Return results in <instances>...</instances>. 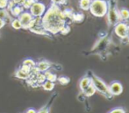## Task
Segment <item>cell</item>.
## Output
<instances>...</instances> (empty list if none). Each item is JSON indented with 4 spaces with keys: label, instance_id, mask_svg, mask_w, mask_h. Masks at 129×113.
Segmentation results:
<instances>
[{
    "label": "cell",
    "instance_id": "obj_4",
    "mask_svg": "<svg viewBox=\"0 0 129 113\" xmlns=\"http://www.w3.org/2000/svg\"><path fill=\"white\" fill-rule=\"evenodd\" d=\"M111 41L106 32H101L99 34V39L91 48V52L96 54H103L108 48Z\"/></svg>",
    "mask_w": 129,
    "mask_h": 113
},
{
    "label": "cell",
    "instance_id": "obj_34",
    "mask_svg": "<svg viewBox=\"0 0 129 113\" xmlns=\"http://www.w3.org/2000/svg\"><path fill=\"white\" fill-rule=\"evenodd\" d=\"M126 40H128V42H129V37H128V38H126Z\"/></svg>",
    "mask_w": 129,
    "mask_h": 113
},
{
    "label": "cell",
    "instance_id": "obj_29",
    "mask_svg": "<svg viewBox=\"0 0 129 113\" xmlns=\"http://www.w3.org/2000/svg\"><path fill=\"white\" fill-rule=\"evenodd\" d=\"M9 0H0V9H6Z\"/></svg>",
    "mask_w": 129,
    "mask_h": 113
},
{
    "label": "cell",
    "instance_id": "obj_9",
    "mask_svg": "<svg viewBox=\"0 0 129 113\" xmlns=\"http://www.w3.org/2000/svg\"><path fill=\"white\" fill-rule=\"evenodd\" d=\"M109 90H110L111 94L113 96H119L122 94L123 92V85L119 81H112L110 84L108 85Z\"/></svg>",
    "mask_w": 129,
    "mask_h": 113
},
{
    "label": "cell",
    "instance_id": "obj_1",
    "mask_svg": "<svg viewBox=\"0 0 129 113\" xmlns=\"http://www.w3.org/2000/svg\"><path fill=\"white\" fill-rule=\"evenodd\" d=\"M70 22L71 21L67 19L59 5L52 3L41 18V26L45 31L53 35L60 33L62 27L65 25H69Z\"/></svg>",
    "mask_w": 129,
    "mask_h": 113
},
{
    "label": "cell",
    "instance_id": "obj_31",
    "mask_svg": "<svg viewBox=\"0 0 129 113\" xmlns=\"http://www.w3.org/2000/svg\"><path fill=\"white\" fill-rule=\"evenodd\" d=\"M15 5H22V4L24 3L25 0H12Z\"/></svg>",
    "mask_w": 129,
    "mask_h": 113
},
{
    "label": "cell",
    "instance_id": "obj_8",
    "mask_svg": "<svg viewBox=\"0 0 129 113\" xmlns=\"http://www.w3.org/2000/svg\"><path fill=\"white\" fill-rule=\"evenodd\" d=\"M18 19L20 21L23 29H28L29 25H30V23L32 22V20L34 18L33 17L32 14L29 12V11H24V12L18 17Z\"/></svg>",
    "mask_w": 129,
    "mask_h": 113
},
{
    "label": "cell",
    "instance_id": "obj_20",
    "mask_svg": "<svg viewBox=\"0 0 129 113\" xmlns=\"http://www.w3.org/2000/svg\"><path fill=\"white\" fill-rule=\"evenodd\" d=\"M96 92H97V91H96L95 88H94V86L92 84H90V86H89L88 88L86 89V90H85L84 91H83V93L84 94V96H86L87 98L92 96Z\"/></svg>",
    "mask_w": 129,
    "mask_h": 113
},
{
    "label": "cell",
    "instance_id": "obj_6",
    "mask_svg": "<svg viewBox=\"0 0 129 113\" xmlns=\"http://www.w3.org/2000/svg\"><path fill=\"white\" fill-rule=\"evenodd\" d=\"M46 10H47L46 5L43 3L39 2L37 0L29 8V12L32 14L34 18H41L43 16V14L45 13Z\"/></svg>",
    "mask_w": 129,
    "mask_h": 113
},
{
    "label": "cell",
    "instance_id": "obj_24",
    "mask_svg": "<svg viewBox=\"0 0 129 113\" xmlns=\"http://www.w3.org/2000/svg\"><path fill=\"white\" fill-rule=\"evenodd\" d=\"M22 65H26V66L29 67V68H34V67L36 66V62L33 59H29V58H28V59H26V60H24V61H23Z\"/></svg>",
    "mask_w": 129,
    "mask_h": 113
},
{
    "label": "cell",
    "instance_id": "obj_22",
    "mask_svg": "<svg viewBox=\"0 0 129 113\" xmlns=\"http://www.w3.org/2000/svg\"><path fill=\"white\" fill-rule=\"evenodd\" d=\"M10 24H11V26H12L13 29H15V30H19V29L22 28L21 23H20V21L19 20V19H18V18L12 19V20H11Z\"/></svg>",
    "mask_w": 129,
    "mask_h": 113
},
{
    "label": "cell",
    "instance_id": "obj_10",
    "mask_svg": "<svg viewBox=\"0 0 129 113\" xmlns=\"http://www.w3.org/2000/svg\"><path fill=\"white\" fill-rule=\"evenodd\" d=\"M54 66V63L50 62V61H47V60H41L39 62H36L35 68L38 69L39 72L44 73V72H46V71L49 70V69Z\"/></svg>",
    "mask_w": 129,
    "mask_h": 113
},
{
    "label": "cell",
    "instance_id": "obj_27",
    "mask_svg": "<svg viewBox=\"0 0 129 113\" xmlns=\"http://www.w3.org/2000/svg\"><path fill=\"white\" fill-rule=\"evenodd\" d=\"M70 32V25H65L64 26L62 27V29L61 30L60 33H61V35H67V34H68Z\"/></svg>",
    "mask_w": 129,
    "mask_h": 113
},
{
    "label": "cell",
    "instance_id": "obj_17",
    "mask_svg": "<svg viewBox=\"0 0 129 113\" xmlns=\"http://www.w3.org/2000/svg\"><path fill=\"white\" fill-rule=\"evenodd\" d=\"M84 19V15L82 12H74L71 18V21L75 23H81Z\"/></svg>",
    "mask_w": 129,
    "mask_h": 113
},
{
    "label": "cell",
    "instance_id": "obj_21",
    "mask_svg": "<svg viewBox=\"0 0 129 113\" xmlns=\"http://www.w3.org/2000/svg\"><path fill=\"white\" fill-rule=\"evenodd\" d=\"M44 74L46 76V80H48V81L53 82V83H55L57 81V76L55 74H54V73H52L51 71H46V72H44Z\"/></svg>",
    "mask_w": 129,
    "mask_h": 113
},
{
    "label": "cell",
    "instance_id": "obj_7",
    "mask_svg": "<svg viewBox=\"0 0 129 113\" xmlns=\"http://www.w3.org/2000/svg\"><path fill=\"white\" fill-rule=\"evenodd\" d=\"M127 26L128 25L124 21L117 23L113 26L114 33L121 40H126L127 38Z\"/></svg>",
    "mask_w": 129,
    "mask_h": 113
},
{
    "label": "cell",
    "instance_id": "obj_19",
    "mask_svg": "<svg viewBox=\"0 0 129 113\" xmlns=\"http://www.w3.org/2000/svg\"><path fill=\"white\" fill-rule=\"evenodd\" d=\"M54 86H55V83H53V82L48 81V80H46V81L41 84L42 89L46 91H52L54 89Z\"/></svg>",
    "mask_w": 129,
    "mask_h": 113
},
{
    "label": "cell",
    "instance_id": "obj_25",
    "mask_svg": "<svg viewBox=\"0 0 129 113\" xmlns=\"http://www.w3.org/2000/svg\"><path fill=\"white\" fill-rule=\"evenodd\" d=\"M37 0H25L24 3L22 4V7L24 8V10H29V8L32 6L33 4Z\"/></svg>",
    "mask_w": 129,
    "mask_h": 113
},
{
    "label": "cell",
    "instance_id": "obj_12",
    "mask_svg": "<svg viewBox=\"0 0 129 113\" xmlns=\"http://www.w3.org/2000/svg\"><path fill=\"white\" fill-rule=\"evenodd\" d=\"M91 84V79H90V76L86 73V74L83 76L79 81V90L80 91H84L88 88L90 85Z\"/></svg>",
    "mask_w": 129,
    "mask_h": 113
},
{
    "label": "cell",
    "instance_id": "obj_30",
    "mask_svg": "<svg viewBox=\"0 0 129 113\" xmlns=\"http://www.w3.org/2000/svg\"><path fill=\"white\" fill-rule=\"evenodd\" d=\"M6 21L5 20V19H0V30H1L2 28H3L4 26H5V25H6Z\"/></svg>",
    "mask_w": 129,
    "mask_h": 113
},
{
    "label": "cell",
    "instance_id": "obj_2",
    "mask_svg": "<svg viewBox=\"0 0 129 113\" xmlns=\"http://www.w3.org/2000/svg\"><path fill=\"white\" fill-rule=\"evenodd\" d=\"M87 74L90 76V79H91V84L94 86L95 90L97 92H99L100 95H102L104 97H105L107 100H112V98L114 97L112 94H111L110 90H109L108 85L105 83V81H103L100 77L97 76L96 74H94L91 70H89L87 72Z\"/></svg>",
    "mask_w": 129,
    "mask_h": 113
},
{
    "label": "cell",
    "instance_id": "obj_5",
    "mask_svg": "<svg viewBox=\"0 0 129 113\" xmlns=\"http://www.w3.org/2000/svg\"><path fill=\"white\" fill-rule=\"evenodd\" d=\"M89 12L94 17H105L107 12V1L106 0H91Z\"/></svg>",
    "mask_w": 129,
    "mask_h": 113
},
{
    "label": "cell",
    "instance_id": "obj_18",
    "mask_svg": "<svg viewBox=\"0 0 129 113\" xmlns=\"http://www.w3.org/2000/svg\"><path fill=\"white\" fill-rule=\"evenodd\" d=\"M90 2L91 0H79L78 2V5H79V8L83 11H89L90 9Z\"/></svg>",
    "mask_w": 129,
    "mask_h": 113
},
{
    "label": "cell",
    "instance_id": "obj_23",
    "mask_svg": "<svg viewBox=\"0 0 129 113\" xmlns=\"http://www.w3.org/2000/svg\"><path fill=\"white\" fill-rule=\"evenodd\" d=\"M57 82L61 85H67L70 83V78L65 76H59V77H57Z\"/></svg>",
    "mask_w": 129,
    "mask_h": 113
},
{
    "label": "cell",
    "instance_id": "obj_28",
    "mask_svg": "<svg viewBox=\"0 0 129 113\" xmlns=\"http://www.w3.org/2000/svg\"><path fill=\"white\" fill-rule=\"evenodd\" d=\"M68 0H51V3L54 4V5H64L67 4Z\"/></svg>",
    "mask_w": 129,
    "mask_h": 113
},
{
    "label": "cell",
    "instance_id": "obj_33",
    "mask_svg": "<svg viewBox=\"0 0 129 113\" xmlns=\"http://www.w3.org/2000/svg\"><path fill=\"white\" fill-rule=\"evenodd\" d=\"M129 37V25L127 26V38Z\"/></svg>",
    "mask_w": 129,
    "mask_h": 113
},
{
    "label": "cell",
    "instance_id": "obj_26",
    "mask_svg": "<svg viewBox=\"0 0 129 113\" xmlns=\"http://www.w3.org/2000/svg\"><path fill=\"white\" fill-rule=\"evenodd\" d=\"M108 113H126V111L122 107H116V108L111 110L110 111H108Z\"/></svg>",
    "mask_w": 129,
    "mask_h": 113
},
{
    "label": "cell",
    "instance_id": "obj_32",
    "mask_svg": "<svg viewBox=\"0 0 129 113\" xmlns=\"http://www.w3.org/2000/svg\"><path fill=\"white\" fill-rule=\"evenodd\" d=\"M25 113H37V110L34 108H29L25 111Z\"/></svg>",
    "mask_w": 129,
    "mask_h": 113
},
{
    "label": "cell",
    "instance_id": "obj_14",
    "mask_svg": "<svg viewBox=\"0 0 129 113\" xmlns=\"http://www.w3.org/2000/svg\"><path fill=\"white\" fill-rule=\"evenodd\" d=\"M119 14L120 18V21H127L129 19V10L126 8H121L119 9Z\"/></svg>",
    "mask_w": 129,
    "mask_h": 113
},
{
    "label": "cell",
    "instance_id": "obj_15",
    "mask_svg": "<svg viewBox=\"0 0 129 113\" xmlns=\"http://www.w3.org/2000/svg\"><path fill=\"white\" fill-rule=\"evenodd\" d=\"M0 19H5L6 23L11 22L12 20V17H11L10 12L7 9H0Z\"/></svg>",
    "mask_w": 129,
    "mask_h": 113
},
{
    "label": "cell",
    "instance_id": "obj_13",
    "mask_svg": "<svg viewBox=\"0 0 129 113\" xmlns=\"http://www.w3.org/2000/svg\"><path fill=\"white\" fill-rule=\"evenodd\" d=\"M24 8L22 7V5H16L13 6V8L10 11V14L14 18H18L23 12H24Z\"/></svg>",
    "mask_w": 129,
    "mask_h": 113
},
{
    "label": "cell",
    "instance_id": "obj_3",
    "mask_svg": "<svg viewBox=\"0 0 129 113\" xmlns=\"http://www.w3.org/2000/svg\"><path fill=\"white\" fill-rule=\"evenodd\" d=\"M107 1V12L106 21L109 27H113L117 23L120 22V18L119 14L117 0H106Z\"/></svg>",
    "mask_w": 129,
    "mask_h": 113
},
{
    "label": "cell",
    "instance_id": "obj_16",
    "mask_svg": "<svg viewBox=\"0 0 129 113\" xmlns=\"http://www.w3.org/2000/svg\"><path fill=\"white\" fill-rule=\"evenodd\" d=\"M30 76V74H27L25 71H23L20 68H18L15 72V77L18 78V79L20 80H27Z\"/></svg>",
    "mask_w": 129,
    "mask_h": 113
},
{
    "label": "cell",
    "instance_id": "obj_35",
    "mask_svg": "<svg viewBox=\"0 0 129 113\" xmlns=\"http://www.w3.org/2000/svg\"><path fill=\"white\" fill-rule=\"evenodd\" d=\"M0 39H1V33H0Z\"/></svg>",
    "mask_w": 129,
    "mask_h": 113
},
{
    "label": "cell",
    "instance_id": "obj_11",
    "mask_svg": "<svg viewBox=\"0 0 129 113\" xmlns=\"http://www.w3.org/2000/svg\"><path fill=\"white\" fill-rule=\"evenodd\" d=\"M58 94L57 93H54V94L52 95V96L50 97V99L48 101V103L45 105H43L39 110H37V113H50V110H51V107L54 103L55 98L57 97Z\"/></svg>",
    "mask_w": 129,
    "mask_h": 113
}]
</instances>
